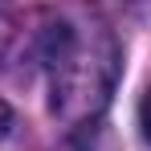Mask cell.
Returning a JSON list of instances; mask_svg holds the SVG:
<instances>
[{
  "label": "cell",
  "instance_id": "7a4b0ae2",
  "mask_svg": "<svg viewBox=\"0 0 151 151\" xmlns=\"http://www.w3.org/2000/svg\"><path fill=\"white\" fill-rule=\"evenodd\" d=\"M139 127H143V139L151 143V90H147V98L139 102Z\"/></svg>",
  "mask_w": 151,
  "mask_h": 151
},
{
  "label": "cell",
  "instance_id": "3957f363",
  "mask_svg": "<svg viewBox=\"0 0 151 151\" xmlns=\"http://www.w3.org/2000/svg\"><path fill=\"white\" fill-rule=\"evenodd\" d=\"M8 127H12V110H8V102L0 98V135H8Z\"/></svg>",
  "mask_w": 151,
  "mask_h": 151
},
{
  "label": "cell",
  "instance_id": "6da1fadb",
  "mask_svg": "<svg viewBox=\"0 0 151 151\" xmlns=\"http://www.w3.org/2000/svg\"><path fill=\"white\" fill-rule=\"evenodd\" d=\"M45 65L53 86V110L70 123L94 119L119 78V49L106 33L53 25L45 37Z\"/></svg>",
  "mask_w": 151,
  "mask_h": 151
}]
</instances>
